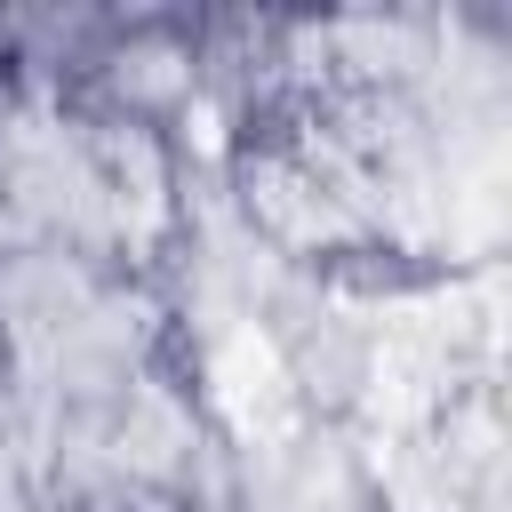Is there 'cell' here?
<instances>
[{
    "label": "cell",
    "instance_id": "cell-4",
    "mask_svg": "<svg viewBox=\"0 0 512 512\" xmlns=\"http://www.w3.org/2000/svg\"><path fill=\"white\" fill-rule=\"evenodd\" d=\"M200 512H376L368 448L352 424L296 416L256 440H224Z\"/></svg>",
    "mask_w": 512,
    "mask_h": 512
},
{
    "label": "cell",
    "instance_id": "cell-2",
    "mask_svg": "<svg viewBox=\"0 0 512 512\" xmlns=\"http://www.w3.org/2000/svg\"><path fill=\"white\" fill-rule=\"evenodd\" d=\"M0 360L32 392L48 448H64L128 384L168 368V312L152 272L64 248H0Z\"/></svg>",
    "mask_w": 512,
    "mask_h": 512
},
{
    "label": "cell",
    "instance_id": "cell-3",
    "mask_svg": "<svg viewBox=\"0 0 512 512\" xmlns=\"http://www.w3.org/2000/svg\"><path fill=\"white\" fill-rule=\"evenodd\" d=\"M360 448L376 512H504V392L456 400Z\"/></svg>",
    "mask_w": 512,
    "mask_h": 512
},
{
    "label": "cell",
    "instance_id": "cell-1",
    "mask_svg": "<svg viewBox=\"0 0 512 512\" xmlns=\"http://www.w3.org/2000/svg\"><path fill=\"white\" fill-rule=\"evenodd\" d=\"M184 208V152L104 104L0 96V248H64L152 272Z\"/></svg>",
    "mask_w": 512,
    "mask_h": 512
}]
</instances>
